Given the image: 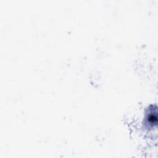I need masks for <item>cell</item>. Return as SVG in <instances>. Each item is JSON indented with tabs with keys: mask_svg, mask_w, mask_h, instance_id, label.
Returning a JSON list of instances; mask_svg holds the SVG:
<instances>
[{
	"mask_svg": "<svg viewBox=\"0 0 158 158\" xmlns=\"http://www.w3.org/2000/svg\"><path fill=\"white\" fill-rule=\"evenodd\" d=\"M146 123L151 126V127H154V125H156L157 123V112L156 110V109H151L149 110L146 118Z\"/></svg>",
	"mask_w": 158,
	"mask_h": 158,
	"instance_id": "obj_1",
	"label": "cell"
}]
</instances>
